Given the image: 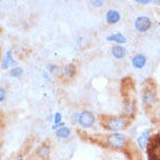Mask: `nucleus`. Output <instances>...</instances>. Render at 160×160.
Returning a JSON list of instances; mask_svg holds the SVG:
<instances>
[{
  "label": "nucleus",
  "mask_w": 160,
  "mask_h": 160,
  "mask_svg": "<svg viewBox=\"0 0 160 160\" xmlns=\"http://www.w3.org/2000/svg\"><path fill=\"white\" fill-rule=\"evenodd\" d=\"M102 124L107 130L118 133L127 128L128 120L124 117H108V118L103 119Z\"/></svg>",
  "instance_id": "obj_1"
},
{
  "label": "nucleus",
  "mask_w": 160,
  "mask_h": 160,
  "mask_svg": "<svg viewBox=\"0 0 160 160\" xmlns=\"http://www.w3.org/2000/svg\"><path fill=\"white\" fill-rule=\"evenodd\" d=\"M108 144L114 150H121L127 145V138L121 133H114L108 137Z\"/></svg>",
  "instance_id": "obj_2"
},
{
  "label": "nucleus",
  "mask_w": 160,
  "mask_h": 160,
  "mask_svg": "<svg viewBox=\"0 0 160 160\" xmlns=\"http://www.w3.org/2000/svg\"><path fill=\"white\" fill-rule=\"evenodd\" d=\"M95 115L90 112V111H82L79 114V119H78V123L81 125L82 128H91L93 127V124L95 123Z\"/></svg>",
  "instance_id": "obj_3"
},
{
  "label": "nucleus",
  "mask_w": 160,
  "mask_h": 160,
  "mask_svg": "<svg viewBox=\"0 0 160 160\" xmlns=\"http://www.w3.org/2000/svg\"><path fill=\"white\" fill-rule=\"evenodd\" d=\"M152 27V21L148 16H139L135 20V28L140 33L148 32Z\"/></svg>",
  "instance_id": "obj_4"
},
{
  "label": "nucleus",
  "mask_w": 160,
  "mask_h": 160,
  "mask_svg": "<svg viewBox=\"0 0 160 160\" xmlns=\"http://www.w3.org/2000/svg\"><path fill=\"white\" fill-rule=\"evenodd\" d=\"M121 19V16H120V13L116 10H108L107 12V15H105V20L108 24H116L117 22L120 21Z\"/></svg>",
  "instance_id": "obj_5"
},
{
  "label": "nucleus",
  "mask_w": 160,
  "mask_h": 160,
  "mask_svg": "<svg viewBox=\"0 0 160 160\" xmlns=\"http://www.w3.org/2000/svg\"><path fill=\"white\" fill-rule=\"evenodd\" d=\"M132 64L134 68L140 70V68H142L147 64V57H145V55H143V54H137V55L133 57Z\"/></svg>",
  "instance_id": "obj_6"
},
{
  "label": "nucleus",
  "mask_w": 160,
  "mask_h": 160,
  "mask_svg": "<svg viewBox=\"0 0 160 160\" xmlns=\"http://www.w3.org/2000/svg\"><path fill=\"white\" fill-rule=\"evenodd\" d=\"M150 139H151L150 131H148V130L144 131V132L138 137V139H137V144H138L140 150H144V148H147Z\"/></svg>",
  "instance_id": "obj_7"
},
{
  "label": "nucleus",
  "mask_w": 160,
  "mask_h": 160,
  "mask_svg": "<svg viewBox=\"0 0 160 160\" xmlns=\"http://www.w3.org/2000/svg\"><path fill=\"white\" fill-rule=\"evenodd\" d=\"M142 98H143V101L145 104H153L154 101H155V92L154 90H152V88H147L143 91V94H142Z\"/></svg>",
  "instance_id": "obj_8"
},
{
  "label": "nucleus",
  "mask_w": 160,
  "mask_h": 160,
  "mask_svg": "<svg viewBox=\"0 0 160 160\" xmlns=\"http://www.w3.org/2000/svg\"><path fill=\"white\" fill-rule=\"evenodd\" d=\"M17 62L14 60L13 58V54L11 51H8V52H7V54H5L4 58H3V61H2V68H11L12 65H16Z\"/></svg>",
  "instance_id": "obj_9"
},
{
  "label": "nucleus",
  "mask_w": 160,
  "mask_h": 160,
  "mask_svg": "<svg viewBox=\"0 0 160 160\" xmlns=\"http://www.w3.org/2000/svg\"><path fill=\"white\" fill-rule=\"evenodd\" d=\"M107 40H108V41L116 42V43H118V45L119 44H123V43L127 42V38H125L123 34H121V33L112 34V35H110V36L107 37Z\"/></svg>",
  "instance_id": "obj_10"
},
{
  "label": "nucleus",
  "mask_w": 160,
  "mask_h": 160,
  "mask_svg": "<svg viewBox=\"0 0 160 160\" xmlns=\"http://www.w3.org/2000/svg\"><path fill=\"white\" fill-rule=\"evenodd\" d=\"M112 55L115 57L116 59H122L127 55V51H125V48L123 47H121V45H115V47L112 48Z\"/></svg>",
  "instance_id": "obj_11"
},
{
  "label": "nucleus",
  "mask_w": 160,
  "mask_h": 160,
  "mask_svg": "<svg viewBox=\"0 0 160 160\" xmlns=\"http://www.w3.org/2000/svg\"><path fill=\"white\" fill-rule=\"evenodd\" d=\"M56 135H57V137H59V138L67 139V138H68V137L71 136V130L68 127L59 128L58 130H57V132H56Z\"/></svg>",
  "instance_id": "obj_12"
},
{
  "label": "nucleus",
  "mask_w": 160,
  "mask_h": 160,
  "mask_svg": "<svg viewBox=\"0 0 160 160\" xmlns=\"http://www.w3.org/2000/svg\"><path fill=\"white\" fill-rule=\"evenodd\" d=\"M37 153H38L40 158L48 159V156H50V148H48V145H42V147H40V148Z\"/></svg>",
  "instance_id": "obj_13"
},
{
  "label": "nucleus",
  "mask_w": 160,
  "mask_h": 160,
  "mask_svg": "<svg viewBox=\"0 0 160 160\" xmlns=\"http://www.w3.org/2000/svg\"><path fill=\"white\" fill-rule=\"evenodd\" d=\"M75 72H76V68L73 64H68L64 68V73L68 77H73L75 75Z\"/></svg>",
  "instance_id": "obj_14"
},
{
  "label": "nucleus",
  "mask_w": 160,
  "mask_h": 160,
  "mask_svg": "<svg viewBox=\"0 0 160 160\" xmlns=\"http://www.w3.org/2000/svg\"><path fill=\"white\" fill-rule=\"evenodd\" d=\"M21 74H22L21 68H14L10 72V75L12 77H19V76H21Z\"/></svg>",
  "instance_id": "obj_15"
},
{
  "label": "nucleus",
  "mask_w": 160,
  "mask_h": 160,
  "mask_svg": "<svg viewBox=\"0 0 160 160\" xmlns=\"http://www.w3.org/2000/svg\"><path fill=\"white\" fill-rule=\"evenodd\" d=\"M54 122H55V124H59L62 122V115L59 112L56 113L55 116H54Z\"/></svg>",
  "instance_id": "obj_16"
},
{
  "label": "nucleus",
  "mask_w": 160,
  "mask_h": 160,
  "mask_svg": "<svg viewBox=\"0 0 160 160\" xmlns=\"http://www.w3.org/2000/svg\"><path fill=\"white\" fill-rule=\"evenodd\" d=\"M5 96H7V92L3 88H0V103L5 99Z\"/></svg>",
  "instance_id": "obj_17"
},
{
  "label": "nucleus",
  "mask_w": 160,
  "mask_h": 160,
  "mask_svg": "<svg viewBox=\"0 0 160 160\" xmlns=\"http://www.w3.org/2000/svg\"><path fill=\"white\" fill-rule=\"evenodd\" d=\"M103 3H104V2L101 1V0H94V1H92V4L94 5V7H96V8L101 7V5H103Z\"/></svg>",
  "instance_id": "obj_18"
},
{
  "label": "nucleus",
  "mask_w": 160,
  "mask_h": 160,
  "mask_svg": "<svg viewBox=\"0 0 160 160\" xmlns=\"http://www.w3.org/2000/svg\"><path fill=\"white\" fill-rule=\"evenodd\" d=\"M79 114H80V113H78V112H75V113L73 114V115H72V120H73V121H77V122H78Z\"/></svg>",
  "instance_id": "obj_19"
},
{
  "label": "nucleus",
  "mask_w": 160,
  "mask_h": 160,
  "mask_svg": "<svg viewBox=\"0 0 160 160\" xmlns=\"http://www.w3.org/2000/svg\"><path fill=\"white\" fill-rule=\"evenodd\" d=\"M153 145H154V147H155V145H156L157 148H158L159 152H160V136L158 137V138H157V141L155 142V143H153Z\"/></svg>",
  "instance_id": "obj_20"
},
{
  "label": "nucleus",
  "mask_w": 160,
  "mask_h": 160,
  "mask_svg": "<svg viewBox=\"0 0 160 160\" xmlns=\"http://www.w3.org/2000/svg\"><path fill=\"white\" fill-rule=\"evenodd\" d=\"M56 68H57L55 67V65H48V71H50V72H51V73H53V72H54V71H55V70H56Z\"/></svg>",
  "instance_id": "obj_21"
},
{
  "label": "nucleus",
  "mask_w": 160,
  "mask_h": 160,
  "mask_svg": "<svg viewBox=\"0 0 160 160\" xmlns=\"http://www.w3.org/2000/svg\"><path fill=\"white\" fill-rule=\"evenodd\" d=\"M136 2L137 3H140V4H148V3H151V1H140V0H136Z\"/></svg>",
  "instance_id": "obj_22"
},
{
  "label": "nucleus",
  "mask_w": 160,
  "mask_h": 160,
  "mask_svg": "<svg viewBox=\"0 0 160 160\" xmlns=\"http://www.w3.org/2000/svg\"><path fill=\"white\" fill-rule=\"evenodd\" d=\"M156 3H157V4H159V5H160V1H157V2H156Z\"/></svg>",
  "instance_id": "obj_23"
},
{
  "label": "nucleus",
  "mask_w": 160,
  "mask_h": 160,
  "mask_svg": "<svg viewBox=\"0 0 160 160\" xmlns=\"http://www.w3.org/2000/svg\"><path fill=\"white\" fill-rule=\"evenodd\" d=\"M18 160H23V159H18Z\"/></svg>",
  "instance_id": "obj_24"
}]
</instances>
